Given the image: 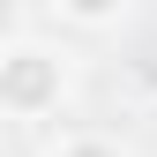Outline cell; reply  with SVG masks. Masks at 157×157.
I'll use <instances>...</instances> for the list:
<instances>
[{"mask_svg": "<svg viewBox=\"0 0 157 157\" xmlns=\"http://www.w3.org/2000/svg\"><path fill=\"white\" fill-rule=\"evenodd\" d=\"M60 97H67V52L60 45L23 37V45L0 52V112L8 120H45V112H60Z\"/></svg>", "mask_w": 157, "mask_h": 157, "instance_id": "obj_1", "label": "cell"}, {"mask_svg": "<svg viewBox=\"0 0 157 157\" xmlns=\"http://www.w3.org/2000/svg\"><path fill=\"white\" fill-rule=\"evenodd\" d=\"M52 8H60L67 23H82V30H105V23L127 15V0H52Z\"/></svg>", "mask_w": 157, "mask_h": 157, "instance_id": "obj_2", "label": "cell"}, {"mask_svg": "<svg viewBox=\"0 0 157 157\" xmlns=\"http://www.w3.org/2000/svg\"><path fill=\"white\" fill-rule=\"evenodd\" d=\"M45 157H127L120 142H105V135H60Z\"/></svg>", "mask_w": 157, "mask_h": 157, "instance_id": "obj_3", "label": "cell"}, {"mask_svg": "<svg viewBox=\"0 0 157 157\" xmlns=\"http://www.w3.org/2000/svg\"><path fill=\"white\" fill-rule=\"evenodd\" d=\"M23 45V0H0V52Z\"/></svg>", "mask_w": 157, "mask_h": 157, "instance_id": "obj_4", "label": "cell"}]
</instances>
